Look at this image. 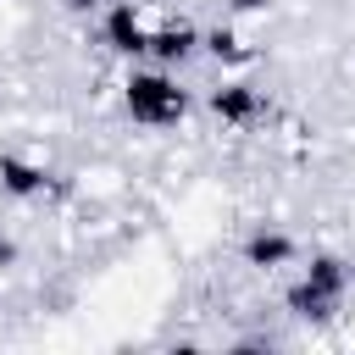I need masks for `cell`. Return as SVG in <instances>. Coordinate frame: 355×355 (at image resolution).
Here are the masks:
<instances>
[{"instance_id": "cell-1", "label": "cell", "mask_w": 355, "mask_h": 355, "mask_svg": "<svg viewBox=\"0 0 355 355\" xmlns=\"http://www.w3.org/2000/svg\"><path fill=\"white\" fill-rule=\"evenodd\" d=\"M349 283H355V266H349L344 255H333V250H316V255L300 266V277L288 283L283 305H288L300 322H327V316H338Z\"/></svg>"}, {"instance_id": "cell-2", "label": "cell", "mask_w": 355, "mask_h": 355, "mask_svg": "<svg viewBox=\"0 0 355 355\" xmlns=\"http://www.w3.org/2000/svg\"><path fill=\"white\" fill-rule=\"evenodd\" d=\"M122 111L139 128H178L189 116V89L172 67H133L122 78Z\"/></svg>"}, {"instance_id": "cell-3", "label": "cell", "mask_w": 355, "mask_h": 355, "mask_svg": "<svg viewBox=\"0 0 355 355\" xmlns=\"http://www.w3.org/2000/svg\"><path fill=\"white\" fill-rule=\"evenodd\" d=\"M100 44H105L111 55H122V61H144V55H150V22L139 17L133 0L105 6V17H100Z\"/></svg>"}, {"instance_id": "cell-4", "label": "cell", "mask_w": 355, "mask_h": 355, "mask_svg": "<svg viewBox=\"0 0 355 355\" xmlns=\"http://www.w3.org/2000/svg\"><path fill=\"white\" fill-rule=\"evenodd\" d=\"M205 105H211V116H216L222 128H250V122L266 116V94H261L255 83H244V78L216 83V89L205 94Z\"/></svg>"}, {"instance_id": "cell-5", "label": "cell", "mask_w": 355, "mask_h": 355, "mask_svg": "<svg viewBox=\"0 0 355 355\" xmlns=\"http://www.w3.org/2000/svg\"><path fill=\"white\" fill-rule=\"evenodd\" d=\"M239 255H244V266H255V272H277V266H288V261L300 255V244H294L288 227H277V222H255V227L244 233Z\"/></svg>"}, {"instance_id": "cell-6", "label": "cell", "mask_w": 355, "mask_h": 355, "mask_svg": "<svg viewBox=\"0 0 355 355\" xmlns=\"http://www.w3.org/2000/svg\"><path fill=\"white\" fill-rule=\"evenodd\" d=\"M194 55H200V28H194V22L178 17V22L150 28V61H155V67H172V72H178V67L194 61Z\"/></svg>"}, {"instance_id": "cell-7", "label": "cell", "mask_w": 355, "mask_h": 355, "mask_svg": "<svg viewBox=\"0 0 355 355\" xmlns=\"http://www.w3.org/2000/svg\"><path fill=\"white\" fill-rule=\"evenodd\" d=\"M55 189V172L28 161V155H0V194L11 200H44Z\"/></svg>"}, {"instance_id": "cell-8", "label": "cell", "mask_w": 355, "mask_h": 355, "mask_svg": "<svg viewBox=\"0 0 355 355\" xmlns=\"http://www.w3.org/2000/svg\"><path fill=\"white\" fill-rule=\"evenodd\" d=\"M200 50L205 55H216V61H227V67H239L250 50H244V39L233 33V28H211V33H200Z\"/></svg>"}, {"instance_id": "cell-9", "label": "cell", "mask_w": 355, "mask_h": 355, "mask_svg": "<svg viewBox=\"0 0 355 355\" xmlns=\"http://www.w3.org/2000/svg\"><path fill=\"white\" fill-rule=\"evenodd\" d=\"M227 6H233V11H239V17H261V11H266V6H272V0H227Z\"/></svg>"}, {"instance_id": "cell-10", "label": "cell", "mask_w": 355, "mask_h": 355, "mask_svg": "<svg viewBox=\"0 0 355 355\" xmlns=\"http://www.w3.org/2000/svg\"><path fill=\"white\" fill-rule=\"evenodd\" d=\"M61 6H67V11H78V17H83V11H100V6H105V0H61Z\"/></svg>"}]
</instances>
